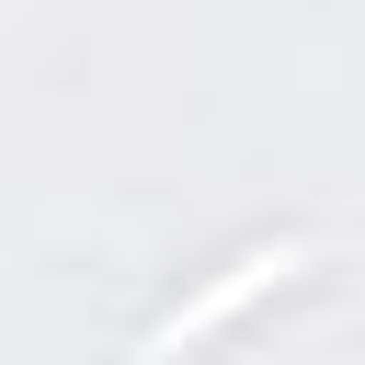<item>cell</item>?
<instances>
[{"instance_id": "obj_1", "label": "cell", "mask_w": 365, "mask_h": 365, "mask_svg": "<svg viewBox=\"0 0 365 365\" xmlns=\"http://www.w3.org/2000/svg\"><path fill=\"white\" fill-rule=\"evenodd\" d=\"M297 262H308V251H251V262H240V274H228L217 297H194L182 319H160V342H182V331H217V319H228L240 297H262V285H274V274H297Z\"/></svg>"}]
</instances>
